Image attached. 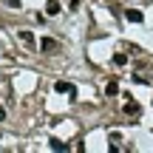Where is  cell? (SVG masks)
I'll list each match as a JSON object with an SVG mask.
<instances>
[{
	"label": "cell",
	"instance_id": "ba28073f",
	"mask_svg": "<svg viewBox=\"0 0 153 153\" xmlns=\"http://www.w3.org/2000/svg\"><path fill=\"white\" fill-rule=\"evenodd\" d=\"M51 150H68V145L62 139H51Z\"/></svg>",
	"mask_w": 153,
	"mask_h": 153
},
{
	"label": "cell",
	"instance_id": "7a4b0ae2",
	"mask_svg": "<svg viewBox=\"0 0 153 153\" xmlns=\"http://www.w3.org/2000/svg\"><path fill=\"white\" fill-rule=\"evenodd\" d=\"M54 91H57V94H68L71 99L76 97V88L71 85V82H65V79H60V82H57V85H54Z\"/></svg>",
	"mask_w": 153,
	"mask_h": 153
},
{
	"label": "cell",
	"instance_id": "8fae6325",
	"mask_svg": "<svg viewBox=\"0 0 153 153\" xmlns=\"http://www.w3.org/2000/svg\"><path fill=\"white\" fill-rule=\"evenodd\" d=\"M0 119H6V111H3V108H0Z\"/></svg>",
	"mask_w": 153,
	"mask_h": 153
},
{
	"label": "cell",
	"instance_id": "9c48e42d",
	"mask_svg": "<svg viewBox=\"0 0 153 153\" xmlns=\"http://www.w3.org/2000/svg\"><path fill=\"white\" fill-rule=\"evenodd\" d=\"M114 62H116V65H125V62H128V57L122 54V51H116V54H114Z\"/></svg>",
	"mask_w": 153,
	"mask_h": 153
},
{
	"label": "cell",
	"instance_id": "5b68a950",
	"mask_svg": "<svg viewBox=\"0 0 153 153\" xmlns=\"http://www.w3.org/2000/svg\"><path fill=\"white\" fill-rule=\"evenodd\" d=\"M20 43L28 45V48H34V34L31 31H20Z\"/></svg>",
	"mask_w": 153,
	"mask_h": 153
},
{
	"label": "cell",
	"instance_id": "3957f363",
	"mask_svg": "<svg viewBox=\"0 0 153 153\" xmlns=\"http://www.w3.org/2000/svg\"><path fill=\"white\" fill-rule=\"evenodd\" d=\"M125 114H128V116H139V114H142V108H139V102H133V99H128V102H125Z\"/></svg>",
	"mask_w": 153,
	"mask_h": 153
},
{
	"label": "cell",
	"instance_id": "277c9868",
	"mask_svg": "<svg viewBox=\"0 0 153 153\" xmlns=\"http://www.w3.org/2000/svg\"><path fill=\"white\" fill-rule=\"evenodd\" d=\"M125 17H128L131 23H142V17H145V14H142L139 9H128V11H125Z\"/></svg>",
	"mask_w": 153,
	"mask_h": 153
},
{
	"label": "cell",
	"instance_id": "30bf717a",
	"mask_svg": "<svg viewBox=\"0 0 153 153\" xmlns=\"http://www.w3.org/2000/svg\"><path fill=\"white\" fill-rule=\"evenodd\" d=\"M6 3H9L11 9H17V6H20V0H6Z\"/></svg>",
	"mask_w": 153,
	"mask_h": 153
},
{
	"label": "cell",
	"instance_id": "52a82bcc",
	"mask_svg": "<svg viewBox=\"0 0 153 153\" xmlns=\"http://www.w3.org/2000/svg\"><path fill=\"white\" fill-rule=\"evenodd\" d=\"M105 94H108V97H116V94H119V82H116V79H111L108 85H105Z\"/></svg>",
	"mask_w": 153,
	"mask_h": 153
},
{
	"label": "cell",
	"instance_id": "8992f818",
	"mask_svg": "<svg viewBox=\"0 0 153 153\" xmlns=\"http://www.w3.org/2000/svg\"><path fill=\"white\" fill-rule=\"evenodd\" d=\"M45 14H60V3H57V0H48V3H45Z\"/></svg>",
	"mask_w": 153,
	"mask_h": 153
},
{
	"label": "cell",
	"instance_id": "6da1fadb",
	"mask_svg": "<svg viewBox=\"0 0 153 153\" xmlns=\"http://www.w3.org/2000/svg\"><path fill=\"white\" fill-rule=\"evenodd\" d=\"M40 51H43V54H57V51H60V43H57L54 37H43L40 40Z\"/></svg>",
	"mask_w": 153,
	"mask_h": 153
}]
</instances>
